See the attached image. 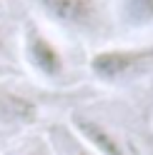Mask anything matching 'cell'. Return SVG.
Returning a JSON list of instances; mask_svg holds the SVG:
<instances>
[{
    "label": "cell",
    "mask_w": 153,
    "mask_h": 155,
    "mask_svg": "<svg viewBox=\"0 0 153 155\" xmlns=\"http://www.w3.org/2000/svg\"><path fill=\"white\" fill-rule=\"evenodd\" d=\"M48 145H50L53 155H93L85 145L73 135V130L65 123L53 125L48 130Z\"/></svg>",
    "instance_id": "cell-7"
},
{
    "label": "cell",
    "mask_w": 153,
    "mask_h": 155,
    "mask_svg": "<svg viewBox=\"0 0 153 155\" xmlns=\"http://www.w3.org/2000/svg\"><path fill=\"white\" fill-rule=\"evenodd\" d=\"M88 73L100 88L133 93L153 80V43L98 48L88 58Z\"/></svg>",
    "instance_id": "cell-1"
},
{
    "label": "cell",
    "mask_w": 153,
    "mask_h": 155,
    "mask_svg": "<svg viewBox=\"0 0 153 155\" xmlns=\"http://www.w3.org/2000/svg\"><path fill=\"white\" fill-rule=\"evenodd\" d=\"M40 120V100L8 83H0V130H23Z\"/></svg>",
    "instance_id": "cell-5"
},
{
    "label": "cell",
    "mask_w": 153,
    "mask_h": 155,
    "mask_svg": "<svg viewBox=\"0 0 153 155\" xmlns=\"http://www.w3.org/2000/svg\"><path fill=\"white\" fill-rule=\"evenodd\" d=\"M20 75V70H18L15 65H8V63H0V83H8L13 80V78Z\"/></svg>",
    "instance_id": "cell-10"
},
{
    "label": "cell",
    "mask_w": 153,
    "mask_h": 155,
    "mask_svg": "<svg viewBox=\"0 0 153 155\" xmlns=\"http://www.w3.org/2000/svg\"><path fill=\"white\" fill-rule=\"evenodd\" d=\"M18 155H53L50 145H48V140H35L33 145H28L25 150H20Z\"/></svg>",
    "instance_id": "cell-9"
},
{
    "label": "cell",
    "mask_w": 153,
    "mask_h": 155,
    "mask_svg": "<svg viewBox=\"0 0 153 155\" xmlns=\"http://www.w3.org/2000/svg\"><path fill=\"white\" fill-rule=\"evenodd\" d=\"M68 128L93 155H138V148L116 125L90 110L75 108L68 115Z\"/></svg>",
    "instance_id": "cell-4"
},
{
    "label": "cell",
    "mask_w": 153,
    "mask_h": 155,
    "mask_svg": "<svg viewBox=\"0 0 153 155\" xmlns=\"http://www.w3.org/2000/svg\"><path fill=\"white\" fill-rule=\"evenodd\" d=\"M0 8H3V0H0Z\"/></svg>",
    "instance_id": "cell-11"
},
{
    "label": "cell",
    "mask_w": 153,
    "mask_h": 155,
    "mask_svg": "<svg viewBox=\"0 0 153 155\" xmlns=\"http://www.w3.org/2000/svg\"><path fill=\"white\" fill-rule=\"evenodd\" d=\"M18 58L40 85L63 90L73 85V68L63 45L38 18H25L18 33Z\"/></svg>",
    "instance_id": "cell-2"
},
{
    "label": "cell",
    "mask_w": 153,
    "mask_h": 155,
    "mask_svg": "<svg viewBox=\"0 0 153 155\" xmlns=\"http://www.w3.org/2000/svg\"><path fill=\"white\" fill-rule=\"evenodd\" d=\"M113 30L123 35H141L153 30V0H110Z\"/></svg>",
    "instance_id": "cell-6"
},
{
    "label": "cell",
    "mask_w": 153,
    "mask_h": 155,
    "mask_svg": "<svg viewBox=\"0 0 153 155\" xmlns=\"http://www.w3.org/2000/svg\"><path fill=\"white\" fill-rule=\"evenodd\" d=\"M18 60V38L5 23H0V63L15 65Z\"/></svg>",
    "instance_id": "cell-8"
},
{
    "label": "cell",
    "mask_w": 153,
    "mask_h": 155,
    "mask_svg": "<svg viewBox=\"0 0 153 155\" xmlns=\"http://www.w3.org/2000/svg\"><path fill=\"white\" fill-rule=\"evenodd\" d=\"M28 5L55 30L83 43H103L113 33L106 0H28Z\"/></svg>",
    "instance_id": "cell-3"
}]
</instances>
